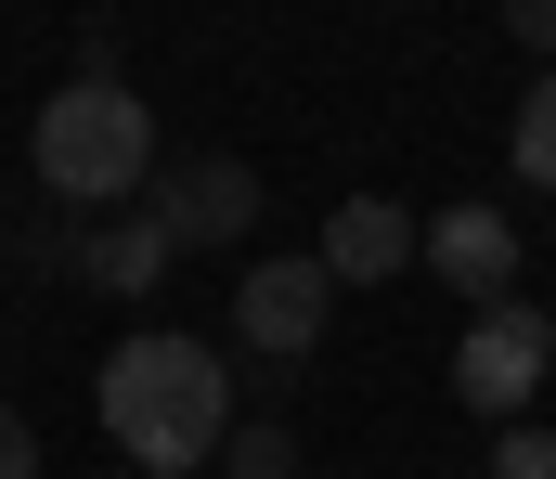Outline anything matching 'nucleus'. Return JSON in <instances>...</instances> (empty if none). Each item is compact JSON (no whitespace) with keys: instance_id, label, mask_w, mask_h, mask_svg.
I'll return each instance as SVG.
<instances>
[{"instance_id":"f257e3e1","label":"nucleus","mask_w":556,"mask_h":479,"mask_svg":"<svg viewBox=\"0 0 556 479\" xmlns=\"http://www.w3.org/2000/svg\"><path fill=\"white\" fill-rule=\"evenodd\" d=\"M91 415L142 479H194L233 441V363L207 337H181V324H130L104 350V376H91Z\"/></svg>"},{"instance_id":"f03ea898","label":"nucleus","mask_w":556,"mask_h":479,"mask_svg":"<svg viewBox=\"0 0 556 479\" xmlns=\"http://www.w3.org/2000/svg\"><path fill=\"white\" fill-rule=\"evenodd\" d=\"M26 168H39V194L52 207H78V220H117L155 194V104H142L130 78H65L52 104H39V130H26Z\"/></svg>"},{"instance_id":"7ed1b4c3","label":"nucleus","mask_w":556,"mask_h":479,"mask_svg":"<svg viewBox=\"0 0 556 479\" xmlns=\"http://www.w3.org/2000/svg\"><path fill=\"white\" fill-rule=\"evenodd\" d=\"M544 376H556V312H531V299L466 312V350H453V402H466V415L518 428V415L544 402Z\"/></svg>"},{"instance_id":"20e7f679","label":"nucleus","mask_w":556,"mask_h":479,"mask_svg":"<svg viewBox=\"0 0 556 479\" xmlns=\"http://www.w3.org/2000/svg\"><path fill=\"white\" fill-rule=\"evenodd\" d=\"M142 220L194 260V247H247L260 234V168L247 156H168L155 168V194H142Z\"/></svg>"},{"instance_id":"39448f33","label":"nucleus","mask_w":556,"mask_h":479,"mask_svg":"<svg viewBox=\"0 0 556 479\" xmlns=\"http://www.w3.org/2000/svg\"><path fill=\"white\" fill-rule=\"evenodd\" d=\"M324 324H337V273H324L311 247H298V260H260V273L233 286V337H247V363H311Z\"/></svg>"},{"instance_id":"423d86ee","label":"nucleus","mask_w":556,"mask_h":479,"mask_svg":"<svg viewBox=\"0 0 556 479\" xmlns=\"http://www.w3.org/2000/svg\"><path fill=\"white\" fill-rule=\"evenodd\" d=\"M427 273H440L466 312H505V299H518V207H440V220H427Z\"/></svg>"},{"instance_id":"0eeeda50","label":"nucleus","mask_w":556,"mask_h":479,"mask_svg":"<svg viewBox=\"0 0 556 479\" xmlns=\"http://www.w3.org/2000/svg\"><path fill=\"white\" fill-rule=\"evenodd\" d=\"M337 286H389V273H415L427 260V220L402 207V194H350L337 220H324V247H311Z\"/></svg>"},{"instance_id":"6e6552de","label":"nucleus","mask_w":556,"mask_h":479,"mask_svg":"<svg viewBox=\"0 0 556 479\" xmlns=\"http://www.w3.org/2000/svg\"><path fill=\"white\" fill-rule=\"evenodd\" d=\"M78 273H91L104 299H155V286L181 273V247H168L142 207H117V220H91V234H78Z\"/></svg>"},{"instance_id":"1a4fd4ad","label":"nucleus","mask_w":556,"mask_h":479,"mask_svg":"<svg viewBox=\"0 0 556 479\" xmlns=\"http://www.w3.org/2000/svg\"><path fill=\"white\" fill-rule=\"evenodd\" d=\"M220 479H298V428H285V415H233Z\"/></svg>"},{"instance_id":"9d476101","label":"nucleus","mask_w":556,"mask_h":479,"mask_svg":"<svg viewBox=\"0 0 556 479\" xmlns=\"http://www.w3.org/2000/svg\"><path fill=\"white\" fill-rule=\"evenodd\" d=\"M518 181H531V194H556V65L518 91Z\"/></svg>"},{"instance_id":"9b49d317","label":"nucleus","mask_w":556,"mask_h":479,"mask_svg":"<svg viewBox=\"0 0 556 479\" xmlns=\"http://www.w3.org/2000/svg\"><path fill=\"white\" fill-rule=\"evenodd\" d=\"M492 479H556V428H544V415L492 428Z\"/></svg>"},{"instance_id":"f8f14e48","label":"nucleus","mask_w":556,"mask_h":479,"mask_svg":"<svg viewBox=\"0 0 556 479\" xmlns=\"http://www.w3.org/2000/svg\"><path fill=\"white\" fill-rule=\"evenodd\" d=\"M0 479H39V428H26L13 402H0Z\"/></svg>"},{"instance_id":"ddd939ff","label":"nucleus","mask_w":556,"mask_h":479,"mask_svg":"<svg viewBox=\"0 0 556 479\" xmlns=\"http://www.w3.org/2000/svg\"><path fill=\"white\" fill-rule=\"evenodd\" d=\"M505 39H518V52H544V65H556V0H518V13H505Z\"/></svg>"},{"instance_id":"4468645a","label":"nucleus","mask_w":556,"mask_h":479,"mask_svg":"<svg viewBox=\"0 0 556 479\" xmlns=\"http://www.w3.org/2000/svg\"><path fill=\"white\" fill-rule=\"evenodd\" d=\"M117 479H142V467H117Z\"/></svg>"}]
</instances>
